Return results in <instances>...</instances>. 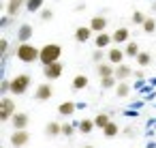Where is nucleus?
Segmentation results:
<instances>
[{"label": "nucleus", "mask_w": 156, "mask_h": 148, "mask_svg": "<svg viewBox=\"0 0 156 148\" xmlns=\"http://www.w3.org/2000/svg\"><path fill=\"white\" fill-rule=\"evenodd\" d=\"M124 54H126L128 58H137V56L141 54L139 43H137V41H128V43H126V47H124Z\"/></svg>", "instance_id": "18"}, {"label": "nucleus", "mask_w": 156, "mask_h": 148, "mask_svg": "<svg viewBox=\"0 0 156 148\" xmlns=\"http://www.w3.org/2000/svg\"><path fill=\"white\" fill-rule=\"evenodd\" d=\"M115 82H118V77H115V75L101 77V86H103V88H113V86H115Z\"/></svg>", "instance_id": "28"}, {"label": "nucleus", "mask_w": 156, "mask_h": 148, "mask_svg": "<svg viewBox=\"0 0 156 148\" xmlns=\"http://www.w3.org/2000/svg\"><path fill=\"white\" fill-rule=\"evenodd\" d=\"M109 75H115V65H111V62H101V65H98V77H109Z\"/></svg>", "instance_id": "17"}, {"label": "nucleus", "mask_w": 156, "mask_h": 148, "mask_svg": "<svg viewBox=\"0 0 156 148\" xmlns=\"http://www.w3.org/2000/svg\"><path fill=\"white\" fill-rule=\"evenodd\" d=\"M83 148H94V146H83Z\"/></svg>", "instance_id": "38"}, {"label": "nucleus", "mask_w": 156, "mask_h": 148, "mask_svg": "<svg viewBox=\"0 0 156 148\" xmlns=\"http://www.w3.org/2000/svg\"><path fill=\"white\" fill-rule=\"evenodd\" d=\"M15 56H17V60L30 65V62H37L41 58V47H34L32 43H20L15 47Z\"/></svg>", "instance_id": "1"}, {"label": "nucleus", "mask_w": 156, "mask_h": 148, "mask_svg": "<svg viewBox=\"0 0 156 148\" xmlns=\"http://www.w3.org/2000/svg\"><path fill=\"white\" fill-rule=\"evenodd\" d=\"M60 133H62V124H60V122H56V120L47 122V127H45V135L56 137V135H60Z\"/></svg>", "instance_id": "19"}, {"label": "nucleus", "mask_w": 156, "mask_h": 148, "mask_svg": "<svg viewBox=\"0 0 156 148\" xmlns=\"http://www.w3.org/2000/svg\"><path fill=\"white\" fill-rule=\"evenodd\" d=\"M11 122H13V127H15V129H26V127H28V122H30V116H28V114H24V112H15V114H13V118H11Z\"/></svg>", "instance_id": "11"}, {"label": "nucleus", "mask_w": 156, "mask_h": 148, "mask_svg": "<svg viewBox=\"0 0 156 148\" xmlns=\"http://www.w3.org/2000/svg\"><path fill=\"white\" fill-rule=\"evenodd\" d=\"M30 84H32L30 75H28V73H20V75H15V77L11 80V92H13V94H24V92H28Z\"/></svg>", "instance_id": "3"}, {"label": "nucleus", "mask_w": 156, "mask_h": 148, "mask_svg": "<svg viewBox=\"0 0 156 148\" xmlns=\"http://www.w3.org/2000/svg\"><path fill=\"white\" fill-rule=\"evenodd\" d=\"M92 129H96L94 120H81L77 124V131H81V133H92Z\"/></svg>", "instance_id": "25"}, {"label": "nucleus", "mask_w": 156, "mask_h": 148, "mask_svg": "<svg viewBox=\"0 0 156 148\" xmlns=\"http://www.w3.org/2000/svg\"><path fill=\"white\" fill-rule=\"evenodd\" d=\"M152 11H154V13H156V2H152Z\"/></svg>", "instance_id": "37"}, {"label": "nucleus", "mask_w": 156, "mask_h": 148, "mask_svg": "<svg viewBox=\"0 0 156 148\" xmlns=\"http://www.w3.org/2000/svg\"><path fill=\"white\" fill-rule=\"evenodd\" d=\"M118 133H120V127H118L113 120H111V122H109V124L103 129V135H105V137H115Z\"/></svg>", "instance_id": "22"}, {"label": "nucleus", "mask_w": 156, "mask_h": 148, "mask_svg": "<svg viewBox=\"0 0 156 148\" xmlns=\"http://www.w3.org/2000/svg\"><path fill=\"white\" fill-rule=\"evenodd\" d=\"M103 58H107L105 50H94V54H92V60H94L96 65H101V62H103Z\"/></svg>", "instance_id": "31"}, {"label": "nucleus", "mask_w": 156, "mask_h": 148, "mask_svg": "<svg viewBox=\"0 0 156 148\" xmlns=\"http://www.w3.org/2000/svg\"><path fill=\"white\" fill-rule=\"evenodd\" d=\"M141 28H143V32L152 35V32L156 30V20H154V17H147V20H145V24H143Z\"/></svg>", "instance_id": "27"}, {"label": "nucleus", "mask_w": 156, "mask_h": 148, "mask_svg": "<svg viewBox=\"0 0 156 148\" xmlns=\"http://www.w3.org/2000/svg\"><path fill=\"white\" fill-rule=\"evenodd\" d=\"M30 142V133L26 131V129H15L13 133H11V144L15 146V148H22V146H26Z\"/></svg>", "instance_id": "6"}, {"label": "nucleus", "mask_w": 156, "mask_h": 148, "mask_svg": "<svg viewBox=\"0 0 156 148\" xmlns=\"http://www.w3.org/2000/svg\"><path fill=\"white\" fill-rule=\"evenodd\" d=\"M109 43H113V37L107 35V32H98V35L94 37V45H96V50H105Z\"/></svg>", "instance_id": "15"}, {"label": "nucleus", "mask_w": 156, "mask_h": 148, "mask_svg": "<svg viewBox=\"0 0 156 148\" xmlns=\"http://www.w3.org/2000/svg\"><path fill=\"white\" fill-rule=\"evenodd\" d=\"M90 39H92V28L90 26H79L75 30V41L77 43H88Z\"/></svg>", "instance_id": "10"}, {"label": "nucleus", "mask_w": 156, "mask_h": 148, "mask_svg": "<svg viewBox=\"0 0 156 148\" xmlns=\"http://www.w3.org/2000/svg\"><path fill=\"white\" fill-rule=\"evenodd\" d=\"M75 109H77V105H75L73 101H64V103L58 105V112H60L62 116H71V114H75Z\"/></svg>", "instance_id": "20"}, {"label": "nucleus", "mask_w": 156, "mask_h": 148, "mask_svg": "<svg viewBox=\"0 0 156 148\" xmlns=\"http://www.w3.org/2000/svg\"><path fill=\"white\" fill-rule=\"evenodd\" d=\"M111 37H113V43L115 45H122V43H128L130 32H128V28H115V32Z\"/></svg>", "instance_id": "14"}, {"label": "nucleus", "mask_w": 156, "mask_h": 148, "mask_svg": "<svg viewBox=\"0 0 156 148\" xmlns=\"http://www.w3.org/2000/svg\"><path fill=\"white\" fill-rule=\"evenodd\" d=\"M41 20H45V22L54 20V11H51V9H43V11H41Z\"/></svg>", "instance_id": "33"}, {"label": "nucleus", "mask_w": 156, "mask_h": 148, "mask_svg": "<svg viewBox=\"0 0 156 148\" xmlns=\"http://www.w3.org/2000/svg\"><path fill=\"white\" fill-rule=\"evenodd\" d=\"M115 90H118V97H128V92H130V86H128L126 82H120V84L115 86Z\"/></svg>", "instance_id": "29"}, {"label": "nucleus", "mask_w": 156, "mask_h": 148, "mask_svg": "<svg viewBox=\"0 0 156 148\" xmlns=\"http://www.w3.org/2000/svg\"><path fill=\"white\" fill-rule=\"evenodd\" d=\"M135 60H137V65H139V67H147V65L152 62V56H150L147 52H141V54H139Z\"/></svg>", "instance_id": "26"}, {"label": "nucleus", "mask_w": 156, "mask_h": 148, "mask_svg": "<svg viewBox=\"0 0 156 148\" xmlns=\"http://www.w3.org/2000/svg\"><path fill=\"white\" fill-rule=\"evenodd\" d=\"M88 26L92 28V32H94V35L105 32V28H107V17H103V15H94V17L90 20V24H88Z\"/></svg>", "instance_id": "9"}, {"label": "nucleus", "mask_w": 156, "mask_h": 148, "mask_svg": "<svg viewBox=\"0 0 156 148\" xmlns=\"http://www.w3.org/2000/svg\"><path fill=\"white\" fill-rule=\"evenodd\" d=\"M130 20H133V24H139V26H143V24H145V20H147V17H145V15H143V13H141V11H135V13H133V17H130Z\"/></svg>", "instance_id": "30"}, {"label": "nucleus", "mask_w": 156, "mask_h": 148, "mask_svg": "<svg viewBox=\"0 0 156 148\" xmlns=\"http://www.w3.org/2000/svg\"><path fill=\"white\" fill-rule=\"evenodd\" d=\"M109 122H111L109 114H103V112H101V114H96V116H94V124H96L98 129H105Z\"/></svg>", "instance_id": "21"}, {"label": "nucleus", "mask_w": 156, "mask_h": 148, "mask_svg": "<svg viewBox=\"0 0 156 148\" xmlns=\"http://www.w3.org/2000/svg\"><path fill=\"white\" fill-rule=\"evenodd\" d=\"M86 86H88V77L86 75H75L73 77V88L75 90H83Z\"/></svg>", "instance_id": "24"}, {"label": "nucleus", "mask_w": 156, "mask_h": 148, "mask_svg": "<svg viewBox=\"0 0 156 148\" xmlns=\"http://www.w3.org/2000/svg\"><path fill=\"white\" fill-rule=\"evenodd\" d=\"M15 112H17L15 109V101L11 97H2V99H0V120H2V122L11 120Z\"/></svg>", "instance_id": "4"}, {"label": "nucleus", "mask_w": 156, "mask_h": 148, "mask_svg": "<svg viewBox=\"0 0 156 148\" xmlns=\"http://www.w3.org/2000/svg\"><path fill=\"white\" fill-rule=\"evenodd\" d=\"M9 17H11V15H7V17H2V22H0V26H9Z\"/></svg>", "instance_id": "36"}, {"label": "nucleus", "mask_w": 156, "mask_h": 148, "mask_svg": "<svg viewBox=\"0 0 156 148\" xmlns=\"http://www.w3.org/2000/svg\"><path fill=\"white\" fill-rule=\"evenodd\" d=\"M130 75H133V69H130L128 65H124V62H122V65H118V67H115V77H118L120 82H126Z\"/></svg>", "instance_id": "16"}, {"label": "nucleus", "mask_w": 156, "mask_h": 148, "mask_svg": "<svg viewBox=\"0 0 156 148\" xmlns=\"http://www.w3.org/2000/svg\"><path fill=\"white\" fill-rule=\"evenodd\" d=\"M54 97V88H51V84H41V86H37V92H34V99L37 101H49Z\"/></svg>", "instance_id": "8"}, {"label": "nucleus", "mask_w": 156, "mask_h": 148, "mask_svg": "<svg viewBox=\"0 0 156 148\" xmlns=\"http://www.w3.org/2000/svg\"><path fill=\"white\" fill-rule=\"evenodd\" d=\"M7 50H9V41H7V39H0V52L5 54Z\"/></svg>", "instance_id": "35"}, {"label": "nucleus", "mask_w": 156, "mask_h": 148, "mask_svg": "<svg viewBox=\"0 0 156 148\" xmlns=\"http://www.w3.org/2000/svg\"><path fill=\"white\" fill-rule=\"evenodd\" d=\"M124 56H126V54H124V50H122L120 45H115V47H111V50L107 52V62H111V65H115V67H118V65H122V62H124Z\"/></svg>", "instance_id": "7"}, {"label": "nucleus", "mask_w": 156, "mask_h": 148, "mask_svg": "<svg viewBox=\"0 0 156 148\" xmlns=\"http://www.w3.org/2000/svg\"><path fill=\"white\" fill-rule=\"evenodd\" d=\"M22 7H26V0H9V2H7V15L15 17L22 11Z\"/></svg>", "instance_id": "13"}, {"label": "nucleus", "mask_w": 156, "mask_h": 148, "mask_svg": "<svg viewBox=\"0 0 156 148\" xmlns=\"http://www.w3.org/2000/svg\"><path fill=\"white\" fill-rule=\"evenodd\" d=\"M0 90H2V92H11V80H5L2 86H0Z\"/></svg>", "instance_id": "34"}, {"label": "nucleus", "mask_w": 156, "mask_h": 148, "mask_svg": "<svg viewBox=\"0 0 156 148\" xmlns=\"http://www.w3.org/2000/svg\"><path fill=\"white\" fill-rule=\"evenodd\" d=\"M32 32H34V30H32L30 24H22L20 30H17V41H20V43H28V41L32 39Z\"/></svg>", "instance_id": "12"}, {"label": "nucleus", "mask_w": 156, "mask_h": 148, "mask_svg": "<svg viewBox=\"0 0 156 148\" xmlns=\"http://www.w3.org/2000/svg\"><path fill=\"white\" fill-rule=\"evenodd\" d=\"M26 9H28L30 13L43 11V0H26Z\"/></svg>", "instance_id": "23"}, {"label": "nucleus", "mask_w": 156, "mask_h": 148, "mask_svg": "<svg viewBox=\"0 0 156 148\" xmlns=\"http://www.w3.org/2000/svg\"><path fill=\"white\" fill-rule=\"evenodd\" d=\"M75 127H77V124H69V122H66V124H62V135L71 137V135L75 133Z\"/></svg>", "instance_id": "32"}, {"label": "nucleus", "mask_w": 156, "mask_h": 148, "mask_svg": "<svg viewBox=\"0 0 156 148\" xmlns=\"http://www.w3.org/2000/svg\"><path fill=\"white\" fill-rule=\"evenodd\" d=\"M62 73H64V67H62V62H60V60H58V62H54V65L43 67V77H45V80H58Z\"/></svg>", "instance_id": "5"}, {"label": "nucleus", "mask_w": 156, "mask_h": 148, "mask_svg": "<svg viewBox=\"0 0 156 148\" xmlns=\"http://www.w3.org/2000/svg\"><path fill=\"white\" fill-rule=\"evenodd\" d=\"M60 56H62V47H60L58 43H45V45L41 47V58H39V62H41L43 67H47V65L58 62Z\"/></svg>", "instance_id": "2"}]
</instances>
